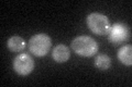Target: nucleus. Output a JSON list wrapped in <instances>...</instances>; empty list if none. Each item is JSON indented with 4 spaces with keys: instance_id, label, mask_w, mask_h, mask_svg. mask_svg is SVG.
I'll use <instances>...</instances> for the list:
<instances>
[{
    "instance_id": "nucleus-1",
    "label": "nucleus",
    "mask_w": 132,
    "mask_h": 87,
    "mask_svg": "<svg viewBox=\"0 0 132 87\" xmlns=\"http://www.w3.org/2000/svg\"><path fill=\"white\" fill-rule=\"evenodd\" d=\"M72 49L78 56L92 57L98 52L97 41L89 36H78L72 41Z\"/></svg>"
},
{
    "instance_id": "nucleus-2",
    "label": "nucleus",
    "mask_w": 132,
    "mask_h": 87,
    "mask_svg": "<svg viewBox=\"0 0 132 87\" xmlns=\"http://www.w3.org/2000/svg\"><path fill=\"white\" fill-rule=\"evenodd\" d=\"M52 46V40L46 34H36L31 37L29 41L30 51L36 57H43L50 51Z\"/></svg>"
},
{
    "instance_id": "nucleus-3",
    "label": "nucleus",
    "mask_w": 132,
    "mask_h": 87,
    "mask_svg": "<svg viewBox=\"0 0 132 87\" xmlns=\"http://www.w3.org/2000/svg\"><path fill=\"white\" fill-rule=\"evenodd\" d=\"M87 26L94 34L106 35L111 25L106 15L95 12V13H90L87 16Z\"/></svg>"
},
{
    "instance_id": "nucleus-4",
    "label": "nucleus",
    "mask_w": 132,
    "mask_h": 87,
    "mask_svg": "<svg viewBox=\"0 0 132 87\" xmlns=\"http://www.w3.org/2000/svg\"><path fill=\"white\" fill-rule=\"evenodd\" d=\"M130 37V31L126 24L114 23L108 31V39L111 44L119 45L127 41Z\"/></svg>"
},
{
    "instance_id": "nucleus-5",
    "label": "nucleus",
    "mask_w": 132,
    "mask_h": 87,
    "mask_svg": "<svg viewBox=\"0 0 132 87\" xmlns=\"http://www.w3.org/2000/svg\"><path fill=\"white\" fill-rule=\"evenodd\" d=\"M34 69V60L28 53H21L13 60V70L19 75L26 76L32 73Z\"/></svg>"
},
{
    "instance_id": "nucleus-6",
    "label": "nucleus",
    "mask_w": 132,
    "mask_h": 87,
    "mask_svg": "<svg viewBox=\"0 0 132 87\" xmlns=\"http://www.w3.org/2000/svg\"><path fill=\"white\" fill-rule=\"evenodd\" d=\"M71 52L69 49L65 46V45H57V46L53 49L52 51V57L56 62L59 63H63L69 59Z\"/></svg>"
},
{
    "instance_id": "nucleus-7",
    "label": "nucleus",
    "mask_w": 132,
    "mask_h": 87,
    "mask_svg": "<svg viewBox=\"0 0 132 87\" xmlns=\"http://www.w3.org/2000/svg\"><path fill=\"white\" fill-rule=\"evenodd\" d=\"M7 46L11 51L19 52V51H22L23 49L26 48V41L20 36H12L11 38H9V40H8Z\"/></svg>"
},
{
    "instance_id": "nucleus-8",
    "label": "nucleus",
    "mask_w": 132,
    "mask_h": 87,
    "mask_svg": "<svg viewBox=\"0 0 132 87\" xmlns=\"http://www.w3.org/2000/svg\"><path fill=\"white\" fill-rule=\"evenodd\" d=\"M132 47L130 46H123L119 49L118 51V59L119 61H121V63L125 65H131L132 64Z\"/></svg>"
},
{
    "instance_id": "nucleus-9",
    "label": "nucleus",
    "mask_w": 132,
    "mask_h": 87,
    "mask_svg": "<svg viewBox=\"0 0 132 87\" xmlns=\"http://www.w3.org/2000/svg\"><path fill=\"white\" fill-rule=\"evenodd\" d=\"M111 65V59L107 55H99L95 59V67L101 71L108 70Z\"/></svg>"
}]
</instances>
